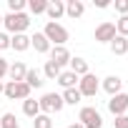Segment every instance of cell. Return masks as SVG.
Returning <instances> with one entry per match:
<instances>
[{
  "instance_id": "cell-21",
  "label": "cell",
  "mask_w": 128,
  "mask_h": 128,
  "mask_svg": "<svg viewBox=\"0 0 128 128\" xmlns=\"http://www.w3.org/2000/svg\"><path fill=\"white\" fill-rule=\"evenodd\" d=\"M63 73V68L60 66H55L53 60H45V68H43V76L48 78V80H58V76Z\"/></svg>"
},
{
  "instance_id": "cell-32",
  "label": "cell",
  "mask_w": 128,
  "mask_h": 128,
  "mask_svg": "<svg viewBox=\"0 0 128 128\" xmlns=\"http://www.w3.org/2000/svg\"><path fill=\"white\" fill-rule=\"evenodd\" d=\"M93 3H96V8H108V5H110L108 0H93Z\"/></svg>"
},
{
  "instance_id": "cell-28",
  "label": "cell",
  "mask_w": 128,
  "mask_h": 128,
  "mask_svg": "<svg viewBox=\"0 0 128 128\" xmlns=\"http://www.w3.org/2000/svg\"><path fill=\"white\" fill-rule=\"evenodd\" d=\"M116 10L120 15H128V0H116Z\"/></svg>"
},
{
  "instance_id": "cell-5",
  "label": "cell",
  "mask_w": 128,
  "mask_h": 128,
  "mask_svg": "<svg viewBox=\"0 0 128 128\" xmlns=\"http://www.w3.org/2000/svg\"><path fill=\"white\" fill-rule=\"evenodd\" d=\"M3 96L5 98H10V100H25V98H30V88L25 86V80H20V83H5V90H3Z\"/></svg>"
},
{
  "instance_id": "cell-18",
  "label": "cell",
  "mask_w": 128,
  "mask_h": 128,
  "mask_svg": "<svg viewBox=\"0 0 128 128\" xmlns=\"http://www.w3.org/2000/svg\"><path fill=\"white\" fill-rule=\"evenodd\" d=\"M80 78L76 76V73H70V70H63L60 76H58V83L63 86V90H68V88H76V83H78Z\"/></svg>"
},
{
  "instance_id": "cell-13",
  "label": "cell",
  "mask_w": 128,
  "mask_h": 128,
  "mask_svg": "<svg viewBox=\"0 0 128 128\" xmlns=\"http://www.w3.org/2000/svg\"><path fill=\"white\" fill-rule=\"evenodd\" d=\"M10 48H13V50H18V53H23V50H28V48H30V38H28L25 33L10 35Z\"/></svg>"
},
{
  "instance_id": "cell-2",
  "label": "cell",
  "mask_w": 128,
  "mask_h": 128,
  "mask_svg": "<svg viewBox=\"0 0 128 128\" xmlns=\"http://www.w3.org/2000/svg\"><path fill=\"white\" fill-rule=\"evenodd\" d=\"M3 25L8 28V33L18 35V33H25V28L30 25V18H28L25 13H8V15L3 18Z\"/></svg>"
},
{
  "instance_id": "cell-4",
  "label": "cell",
  "mask_w": 128,
  "mask_h": 128,
  "mask_svg": "<svg viewBox=\"0 0 128 128\" xmlns=\"http://www.w3.org/2000/svg\"><path fill=\"white\" fill-rule=\"evenodd\" d=\"M78 123H80L83 128H100V126H103V118H100V113H98L93 106H86V108H80V113H78Z\"/></svg>"
},
{
  "instance_id": "cell-36",
  "label": "cell",
  "mask_w": 128,
  "mask_h": 128,
  "mask_svg": "<svg viewBox=\"0 0 128 128\" xmlns=\"http://www.w3.org/2000/svg\"><path fill=\"white\" fill-rule=\"evenodd\" d=\"M126 40H128V38H126Z\"/></svg>"
},
{
  "instance_id": "cell-1",
  "label": "cell",
  "mask_w": 128,
  "mask_h": 128,
  "mask_svg": "<svg viewBox=\"0 0 128 128\" xmlns=\"http://www.w3.org/2000/svg\"><path fill=\"white\" fill-rule=\"evenodd\" d=\"M43 35L48 38V43L50 45H66L68 43V30L63 28L60 23H45V28H43Z\"/></svg>"
},
{
  "instance_id": "cell-31",
  "label": "cell",
  "mask_w": 128,
  "mask_h": 128,
  "mask_svg": "<svg viewBox=\"0 0 128 128\" xmlns=\"http://www.w3.org/2000/svg\"><path fill=\"white\" fill-rule=\"evenodd\" d=\"M116 128H128V116H118L116 118Z\"/></svg>"
},
{
  "instance_id": "cell-26",
  "label": "cell",
  "mask_w": 128,
  "mask_h": 128,
  "mask_svg": "<svg viewBox=\"0 0 128 128\" xmlns=\"http://www.w3.org/2000/svg\"><path fill=\"white\" fill-rule=\"evenodd\" d=\"M0 128H20V126H18V120H15L13 113H5L3 118H0Z\"/></svg>"
},
{
  "instance_id": "cell-35",
  "label": "cell",
  "mask_w": 128,
  "mask_h": 128,
  "mask_svg": "<svg viewBox=\"0 0 128 128\" xmlns=\"http://www.w3.org/2000/svg\"><path fill=\"white\" fill-rule=\"evenodd\" d=\"M0 25H3V15H0Z\"/></svg>"
},
{
  "instance_id": "cell-9",
  "label": "cell",
  "mask_w": 128,
  "mask_h": 128,
  "mask_svg": "<svg viewBox=\"0 0 128 128\" xmlns=\"http://www.w3.org/2000/svg\"><path fill=\"white\" fill-rule=\"evenodd\" d=\"M50 60L55 63V66H68L70 63V53H68V48L66 45H55V48H50Z\"/></svg>"
},
{
  "instance_id": "cell-7",
  "label": "cell",
  "mask_w": 128,
  "mask_h": 128,
  "mask_svg": "<svg viewBox=\"0 0 128 128\" xmlns=\"http://www.w3.org/2000/svg\"><path fill=\"white\" fill-rule=\"evenodd\" d=\"M108 110L118 118V116H126L128 110V93H118V96H110L108 100Z\"/></svg>"
},
{
  "instance_id": "cell-27",
  "label": "cell",
  "mask_w": 128,
  "mask_h": 128,
  "mask_svg": "<svg viewBox=\"0 0 128 128\" xmlns=\"http://www.w3.org/2000/svg\"><path fill=\"white\" fill-rule=\"evenodd\" d=\"M8 8H10V13H23L25 0H8Z\"/></svg>"
},
{
  "instance_id": "cell-11",
  "label": "cell",
  "mask_w": 128,
  "mask_h": 128,
  "mask_svg": "<svg viewBox=\"0 0 128 128\" xmlns=\"http://www.w3.org/2000/svg\"><path fill=\"white\" fill-rule=\"evenodd\" d=\"M25 73H28V68L23 66L20 60H15V63H10V66H8V76H10V80H13V83L25 80Z\"/></svg>"
},
{
  "instance_id": "cell-29",
  "label": "cell",
  "mask_w": 128,
  "mask_h": 128,
  "mask_svg": "<svg viewBox=\"0 0 128 128\" xmlns=\"http://www.w3.org/2000/svg\"><path fill=\"white\" fill-rule=\"evenodd\" d=\"M5 48H10V35L0 33V50H5Z\"/></svg>"
},
{
  "instance_id": "cell-25",
  "label": "cell",
  "mask_w": 128,
  "mask_h": 128,
  "mask_svg": "<svg viewBox=\"0 0 128 128\" xmlns=\"http://www.w3.org/2000/svg\"><path fill=\"white\" fill-rule=\"evenodd\" d=\"M116 33H118L120 38H128V15H120V18L116 20Z\"/></svg>"
},
{
  "instance_id": "cell-12",
  "label": "cell",
  "mask_w": 128,
  "mask_h": 128,
  "mask_svg": "<svg viewBox=\"0 0 128 128\" xmlns=\"http://www.w3.org/2000/svg\"><path fill=\"white\" fill-rule=\"evenodd\" d=\"M120 88H123V80H120L118 76H108V78H103V90H106L108 96H118Z\"/></svg>"
},
{
  "instance_id": "cell-33",
  "label": "cell",
  "mask_w": 128,
  "mask_h": 128,
  "mask_svg": "<svg viewBox=\"0 0 128 128\" xmlns=\"http://www.w3.org/2000/svg\"><path fill=\"white\" fill-rule=\"evenodd\" d=\"M68 128H83V126H80V123H70Z\"/></svg>"
},
{
  "instance_id": "cell-6",
  "label": "cell",
  "mask_w": 128,
  "mask_h": 128,
  "mask_svg": "<svg viewBox=\"0 0 128 128\" xmlns=\"http://www.w3.org/2000/svg\"><path fill=\"white\" fill-rule=\"evenodd\" d=\"M98 88H100V83H98V78H96L93 73H86V76L78 80V90H80V96L93 98V96L98 93Z\"/></svg>"
},
{
  "instance_id": "cell-22",
  "label": "cell",
  "mask_w": 128,
  "mask_h": 128,
  "mask_svg": "<svg viewBox=\"0 0 128 128\" xmlns=\"http://www.w3.org/2000/svg\"><path fill=\"white\" fill-rule=\"evenodd\" d=\"M80 90L78 88H68V90H63V103L66 106H76V103H80Z\"/></svg>"
},
{
  "instance_id": "cell-34",
  "label": "cell",
  "mask_w": 128,
  "mask_h": 128,
  "mask_svg": "<svg viewBox=\"0 0 128 128\" xmlns=\"http://www.w3.org/2000/svg\"><path fill=\"white\" fill-rule=\"evenodd\" d=\"M3 90H5V86H3V80H0V93H3Z\"/></svg>"
},
{
  "instance_id": "cell-16",
  "label": "cell",
  "mask_w": 128,
  "mask_h": 128,
  "mask_svg": "<svg viewBox=\"0 0 128 128\" xmlns=\"http://www.w3.org/2000/svg\"><path fill=\"white\" fill-rule=\"evenodd\" d=\"M30 45L35 48V53H50V43H48V38L43 33H35L30 38Z\"/></svg>"
},
{
  "instance_id": "cell-24",
  "label": "cell",
  "mask_w": 128,
  "mask_h": 128,
  "mask_svg": "<svg viewBox=\"0 0 128 128\" xmlns=\"http://www.w3.org/2000/svg\"><path fill=\"white\" fill-rule=\"evenodd\" d=\"M28 8H30V13H33V15H40V13H45V10H48V0H30Z\"/></svg>"
},
{
  "instance_id": "cell-19",
  "label": "cell",
  "mask_w": 128,
  "mask_h": 128,
  "mask_svg": "<svg viewBox=\"0 0 128 128\" xmlns=\"http://www.w3.org/2000/svg\"><path fill=\"white\" fill-rule=\"evenodd\" d=\"M110 50H113V55H126V53H128V40L120 38V35H116V38L110 40Z\"/></svg>"
},
{
  "instance_id": "cell-23",
  "label": "cell",
  "mask_w": 128,
  "mask_h": 128,
  "mask_svg": "<svg viewBox=\"0 0 128 128\" xmlns=\"http://www.w3.org/2000/svg\"><path fill=\"white\" fill-rule=\"evenodd\" d=\"M33 128H53V118L45 116V113H40V116L33 118Z\"/></svg>"
},
{
  "instance_id": "cell-15",
  "label": "cell",
  "mask_w": 128,
  "mask_h": 128,
  "mask_svg": "<svg viewBox=\"0 0 128 128\" xmlns=\"http://www.w3.org/2000/svg\"><path fill=\"white\" fill-rule=\"evenodd\" d=\"M83 13H86V5L80 3V0H68V3H66V15H68V18L76 20V18H80Z\"/></svg>"
},
{
  "instance_id": "cell-30",
  "label": "cell",
  "mask_w": 128,
  "mask_h": 128,
  "mask_svg": "<svg viewBox=\"0 0 128 128\" xmlns=\"http://www.w3.org/2000/svg\"><path fill=\"white\" fill-rule=\"evenodd\" d=\"M5 76H8V60H5V58H0V80H3Z\"/></svg>"
},
{
  "instance_id": "cell-8",
  "label": "cell",
  "mask_w": 128,
  "mask_h": 128,
  "mask_svg": "<svg viewBox=\"0 0 128 128\" xmlns=\"http://www.w3.org/2000/svg\"><path fill=\"white\" fill-rule=\"evenodd\" d=\"M116 35H118V33H116V23H108V20H106V23H100V25L96 28V40H98V43H110Z\"/></svg>"
},
{
  "instance_id": "cell-3",
  "label": "cell",
  "mask_w": 128,
  "mask_h": 128,
  "mask_svg": "<svg viewBox=\"0 0 128 128\" xmlns=\"http://www.w3.org/2000/svg\"><path fill=\"white\" fill-rule=\"evenodd\" d=\"M40 113H45V116H50V113H58V110H63V96L60 93H45L40 100Z\"/></svg>"
},
{
  "instance_id": "cell-17",
  "label": "cell",
  "mask_w": 128,
  "mask_h": 128,
  "mask_svg": "<svg viewBox=\"0 0 128 128\" xmlns=\"http://www.w3.org/2000/svg\"><path fill=\"white\" fill-rule=\"evenodd\" d=\"M68 66H70V73H76L78 78H83L86 73H90L88 70V60H83V58H70Z\"/></svg>"
},
{
  "instance_id": "cell-10",
  "label": "cell",
  "mask_w": 128,
  "mask_h": 128,
  "mask_svg": "<svg viewBox=\"0 0 128 128\" xmlns=\"http://www.w3.org/2000/svg\"><path fill=\"white\" fill-rule=\"evenodd\" d=\"M45 15L50 18V23H55L58 18H63V15H66V3H63V0H53V3H48Z\"/></svg>"
},
{
  "instance_id": "cell-20",
  "label": "cell",
  "mask_w": 128,
  "mask_h": 128,
  "mask_svg": "<svg viewBox=\"0 0 128 128\" xmlns=\"http://www.w3.org/2000/svg\"><path fill=\"white\" fill-rule=\"evenodd\" d=\"M23 113H25L28 118L40 116V103H38V100H33V98H25V100H23Z\"/></svg>"
},
{
  "instance_id": "cell-14",
  "label": "cell",
  "mask_w": 128,
  "mask_h": 128,
  "mask_svg": "<svg viewBox=\"0 0 128 128\" xmlns=\"http://www.w3.org/2000/svg\"><path fill=\"white\" fill-rule=\"evenodd\" d=\"M45 80H43V73L40 70H35V68H28V73H25V86L33 90V88H40Z\"/></svg>"
}]
</instances>
